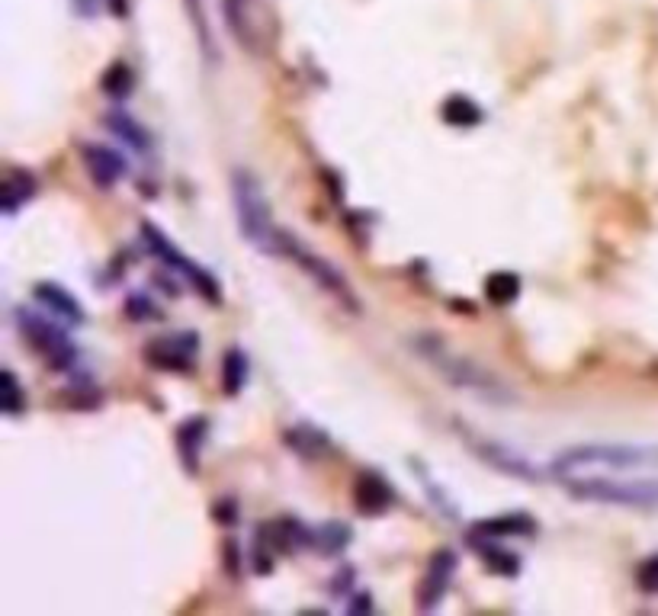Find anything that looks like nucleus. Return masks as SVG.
I'll list each match as a JSON object with an SVG mask.
<instances>
[{
    "mask_svg": "<svg viewBox=\"0 0 658 616\" xmlns=\"http://www.w3.org/2000/svg\"><path fill=\"white\" fill-rule=\"evenodd\" d=\"M466 440L472 443V450H476V453L488 462V466L508 472V475H514V479H540V472L533 469L524 456L511 453L508 446L492 443V440H476V437H466Z\"/></svg>",
    "mask_w": 658,
    "mask_h": 616,
    "instance_id": "10",
    "label": "nucleus"
},
{
    "mask_svg": "<svg viewBox=\"0 0 658 616\" xmlns=\"http://www.w3.org/2000/svg\"><path fill=\"white\" fill-rule=\"evenodd\" d=\"M559 485L569 495L591 504L633 507V511H655L658 507V479H636L633 472H581L565 475Z\"/></svg>",
    "mask_w": 658,
    "mask_h": 616,
    "instance_id": "1",
    "label": "nucleus"
},
{
    "mask_svg": "<svg viewBox=\"0 0 658 616\" xmlns=\"http://www.w3.org/2000/svg\"><path fill=\"white\" fill-rule=\"evenodd\" d=\"M110 126H113V132H116L119 138H126L132 148H148V135L139 129V122L129 119L126 113H113V116H110Z\"/></svg>",
    "mask_w": 658,
    "mask_h": 616,
    "instance_id": "19",
    "label": "nucleus"
},
{
    "mask_svg": "<svg viewBox=\"0 0 658 616\" xmlns=\"http://www.w3.org/2000/svg\"><path fill=\"white\" fill-rule=\"evenodd\" d=\"M453 572H456V556L450 549H440L431 559V565H427V575L421 578V588H418L421 610H431L440 604V597H443V591H447Z\"/></svg>",
    "mask_w": 658,
    "mask_h": 616,
    "instance_id": "9",
    "label": "nucleus"
},
{
    "mask_svg": "<svg viewBox=\"0 0 658 616\" xmlns=\"http://www.w3.org/2000/svg\"><path fill=\"white\" fill-rule=\"evenodd\" d=\"M206 443V421L203 418H193L177 430V446H180V456L187 462V469L196 472V462H200V446Z\"/></svg>",
    "mask_w": 658,
    "mask_h": 616,
    "instance_id": "15",
    "label": "nucleus"
},
{
    "mask_svg": "<svg viewBox=\"0 0 658 616\" xmlns=\"http://www.w3.org/2000/svg\"><path fill=\"white\" fill-rule=\"evenodd\" d=\"M530 536L533 533V520L524 514H508V517H498V520H485L472 530V539H495V536Z\"/></svg>",
    "mask_w": 658,
    "mask_h": 616,
    "instance_id": "14",
    "label": "nucleus"
},
{
    "mask_svg": "<svg viewBox=\"0 0 658 616\" xmlns=\"http://www.w3.org/2000/svg\"><path fill=\"white\" fill-rule=\"evenodd\" d=\"M145 357L151 366L171 369V373H187L196 357V337L193 334H171L158 337L145 347Z\"/></svg>",
    "mask_w": 658,
    "mask_h": 616,
    "instance_id": "8",
    "label": "nucleus"
},
{
    "mask_svg": "<svg viewBox=\"0 0 658 616\" xmlns=\"http://www.w3.org/2000/svg\"><path fill=\"white\" fill-rule=\"evenodd\" d=\"M103 90L110 97H116V100H122L132 90V71L126 68V65H113L110 71L103 74Z\"/></svg>",
    "mask_w": 658,
    "mask_h": 616,
    "instance_id": "22",
    "label": "nucleus"
},
{
    "mask_svg": "<svg viewBox=\"0 0 658 616\" xmlns=\"http://www.w3.org/2000/svg\"><path fill=\"white\" fill-rule=\"evenodd\" d=\"M415 350L453 385V389L476 392L479 398H485V402H511L508 385H504L495 373H488V369H482L476 360L456 353L447 341H440L437 334H421L415 341Z\"/></svg>",
    "mask_w": 658,
    "mask_h": 616,
    "instance_id": "3",
    "label": "nucleus"
},
{
    "mask_svg": "<svg viewBox=\"0 0 658 616\" xmlns=\"http://www.w3.org/2000/svg\"><path fill=\"white\" fill-rule=\"evenodd\" d=\"M142 235H145V241H148V248L155 251V257H161L167 267H174L177 273L187 276V280H190L196 289H200V296H206L209 302H219V299H222V296H219V283H216V276H209L206 270L196 267L187 254L177 251L174 244L161 235V228H155L151 222H145V225H142Z\"/></svg>",
    "mask_w": 658,
    "mask_h": 616,
    "instance_id": "6",
    "label": "nucleus"
},
{
    "mask_svg": "<svg viewBox=\"0 0 658 616\" xmlns=\"http://www.w3.org/2000/svg\"><path fill=\"white\" fill-rule=\"evenodd\" d=\"M113 10L122 17V13H126V4H122V0H113Z\"/></svg>",
    "mask_w": 658,
    "mask_h": 616,
    "instance_id": "26",
    "label": "nucleus"
},
{
    "mask_svg": "<svg viewBox=\"0 0 658 616\" xmlns=\"http://www.w3.org/2000/svg\"><path fill=\"white\" fill-rule=\"evenodd\" d=\"M0 392H4V411L7 414H20L23 411V395H20V382L17 376L4 369V385H0Z\"/></svg>",
    "mask_w": 658,
    "mask_h": 616,
    "instance_id": "24",
    "label": "nucleus"
},
{
    "mask_svg": "<svg viewBox=\"0 0 658 616\" xmlns=\"http://www.w3.org/2000/svg\"><path fill=\"white\" fill-rule=\"evenodd\" d=\"M232 199H235V215H238V228L244 241L270 257H280L283 228L273 222V212H270L267 193L260 187V180L251 171H244V167H238L232 174Z\"/></svg>",
    "mask_w": 658,
    "mask_h": 616,
    "instance_id": "4",
    "label": "nucleus"
},
{
    "mask_svg": "<svg viewBox=\"0 0 658 616\" xmlns=\"http://www.w3.org/2000/svg\"><path fill=\"white\" fill-rule=\"evenodd\" d=\"M36 193V180L33 174H23V171H13L4 180V212H17L20 206H26L29 199Z\"/></svg>",
    "mask_w": 658,
    "mask_h": 616,
    "instance_id": "16",
    "label": "nucleus"
},
{
    "mask_svg": "<svg viewBox=\"0 0 658 616\" xmlns=\"http://www.w3.org/2000/svg\"><path fill=\"white\" fill-rule=\"evenodd\" d=\"M392 501H395V491L382 475L363 472L357 479V504L366 514H382L386 507H392Z\"/></svg>",
    "mask_w": 658,
    "mask_h": 616,
    "instance_id": "12",
    "label": "nucleus"
},
{
    "mask_svg": "<svg viewBox=\"0 0 658 616\" xmlns=\"http://www.w3.org/2000/svg\"><path fill=\"white\" fill-rule=\"evenodd\" d=\"M658 466V446H636V443H581L562 450L549 472L553 479L581 472H639Z\"/></svg>",
    "mask_w": 658,
    "mask_h": 616,
    "instance_id": "2",
    "label": "nucleus"
},
{
    "mask_svg": "<svg viewBox=\"0 0 658 616\" xmlns=\"http://www.w3.org/2000/svg\"><path fill=\"white\" fill-rule=\"evenodd\" d=\"M485 292H488V299L498 302V305L511 302V299H517V292H520L517 276H511V273H495L492 280L485 283Z\"/></svg>",
    "mask_w": 658,
    "mask_h": 616,
    "instance_id": "20",
    "label": "nucleus"
},
{
    "mask_svg": "<svg viewBox=\"0 0 658 616\" xmlns=\"http://www.w3.org/2000/svg\"><path fill=\"white\" fill-rule=\"evenodd\" d=\"M244 379H248V360H244L241 350H228L225 353V366H222V385L228 395H238Z\"/></svg>",
    "mask_w": 658,
    "mask_h": 616,
    "instance_id": "18",
    "label": "nucleus"
},
{
    "mask_svg": "<svg viewBox=\"0 0 658 616\" xmlns=\"http://www.w3.org/2000/svg\"><path fill=\"white\" fill-rule=\"evenodd\" d=\"M636 581H639V588H642V591L658 594V556H652V559H646V562L639 565Z\"/></svg>",
    "mask_w": 658,
    "mask_h": 616,
    "instance_id": "25",
    "label": "nucleus"
},
{
    "mask_svg": "<svg viewBox=\"0 0 658 616\" xmlns=\"http://www.w3.org/2000/svg\"><path fill=\"white\" fill-rule=\"evenodd\" d=\"M293 434H299V437H302V443H299V440H286V443H289V446H296V450H299L302 456H309V459H312V456H321V453H328V450H331V446H328V440L321 437V434H315L312 427H296Z\"/></svg>",
    "mask_w": 658,
    "mask_h": 616,
    "instance_id": "21",
    "label": "nucleus"
},
{
    "mask_svg": "<svg viewBox=\"0 0 658 616\" xmlns=\"http://www.w3.org/2000/svg\"><path fill=\"white\" fill-rule=\"evenodd\" d=\"M280 257L293 260V264H296L302 273H309L312 280H315L321 289H325L334 302H341V305L347 308V312H360V299L354 296V289H350L347 276H344L338 267H334V264H328V260L321 257V254H315L309 244H302L289 228L280 231Z\"/></svg>",
    "mask_w": 658,
    "mask_h": 616,
    "instance_id": "5",
    "label": "nucleus"
},
{
    "mask_svg": "<svg viewBox=\"0 0 658 616\" xmlns=\"http://www.w3.org/2000/svg\"><path fill=\"white\" fill-rule=\"evenodd\" d=\"M20 328H23V334H26V341L42 353L45 363H49V366H55V369L71 366L74 347H71V341H68V337L61 334L55 325H49V321L39 318V315L20 312Z\"/></svg>",
    "mask_w": 658,
    "mask_h": 616,
    "instance_id": "7",
    "label": "nucleus"
},
{
    "mask_svg": "<svg viewBox=\"0 0 658 616\" xmlns=\"http://www.w3.org/2000/svg\"><path fill=\"white\" fill-rule=\"evenodd\" d=\"M200 4H203V0H187V13H190V20H193V26H196V33H200V42H203V49L209 52V58H216V42H212V33H209V20L203 17Z\"/></svg>",
    "mask_w": 658,
    "mask_h": 616,
    "instance_id": "23",
    "label": "nucleus"
},
{
    "mask_svg": "<svg viewBox=\"0 0 658 616\" xmlns=\"http://www.w3.org/2000/svg\"><path fill=\"white\" fill-rule=\"evenodd\" d=\"M443 119H447L450 126L466 129V126H476V122L482 119V113L469 97H450L447 103H443Z\"/></svg>",
    "mask_w": 658,
    "mask_h": 616,
    "instance_id": "17",
    "label": "nucleus"
},
{
    "mask_svg": "<svg viewBox=\"0 0 658 616\" xmlns=\"http://www.w3.org/2000/svg\"><path fill=\"white\" fill-rule=\"evenodd\" d=\"M33 296H36V302H42L45 308H52V312L61 315V318H68V321H84L81 302L74 299V296H68V292L61 289V286H55V283H39V286L33 289Z\"/></svg>",
    "mask_w": 658,
    "mask_h": 616,
    "instance_id": "13",
    "label": "nucleus"
},
{
    "mask_svg": "<svg viewBox=\"0 0 658 616\" xmlns=\"http://www.w3.org/2000/svg\"><path fill=\"white\" fill-rule=\"evenodd\" d=\"M84 167H87V174L94 177L97 187H113L122 177V171H126L119 154L103 145H84Z\"/></svg>",
    "mask_w": 658,
    "mask_h": 616,
    "instance_id": "11",
    "label": "nucleus"
}]
</instances>
